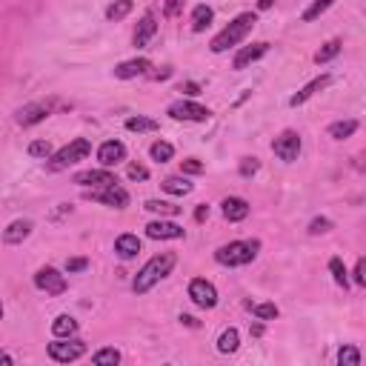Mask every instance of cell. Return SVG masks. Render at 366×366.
<instances>
[{
  "label": "cell",
  "mask_w": 366,
  "mask_h": 366,
  "mask_svg": "<svg viewBox=\"0 0 366 366\" xmlns=\"http://www.w3.org/2000/svg\"><path fill=\"white\" fill-rule=\"evenodd\" d=\"M175 263H178V255L175 252H161V255L149 258V261L140 266V272L135 275V280H132L135 295H146L152 286H158L164 278H169V272L175 269Z\"/></svg>",
  "instance_id": "6da1fadb"
},
{
  "label": "cell",
  "mask_w": 366,
  "mask_h": 366,
  "mask_svg": "<svg viewBox=\"0 0 366 366\" xmlns=\"http://www.w3.org/2000/svg\"><path fill=\"white\" fill-rule=\"evenodd\" d=\"M255 23H258L255 12H244V15H238L235 21H229V26H224L221 32H217V35L212 38L209 49H212L215 55L229 52L232 46H238V43H244V40L249 38V32L255 29Z\"/></svg>",
  "instance_id": "7a4b0ae2"
},
{
  "label": "cell",
  "mask_w": 366,
  "mask_h": 366,
  "mask_svg": "<svg viewBox=\"0 0 366 366\" xmlns=\"http://www.w3.org/2000/svg\"><path fill=\"white\" fill-rule=\"evenodd\" d=\"M261 252V241L249 238V241H229L221 249H215V261L221 266H246L258 258Z\"/></svg>",
  "instance_id": "3957f363"
},
{
  "label": "cell",
  "mask_w": 366,
  "mask_h": 366,
  "mask_svg": "<svg viewBox=\"0 0 366 366\" xmlns=\"http://www.w3.org/2000/svg\"><path fill=\"white\" fill-rule=\"evenodd\" d=\"M89 155H92V143H89L86 137H75V140H69L63 149H57L55 155L46 158V169H49V172H63V169H69V166L86 161Z\"/></svg>",
  "instance_id": "277c9868"
},
{
  "label": "cell",
  "mask_w": 366,
  "mask_h": 366,
  "mask_svg": "<svg viewBox=\"0 0 366 366\" xmlns=\"http://www.w3.org/2000/svg\"><path fill=\"white\" fill-rule=\"evenodd\" d=\"M86 355V343L78 338H55L49 343V358L55 363H75Z\"/></svg>",
  "instance_id": "5b68a950"
},
{
  "label": "cell",
  "mask_w": 366,
  "mask_h": 366,
  "mask_svg": "<svg viewBox=\"0 0 366 366\" xmlns=\"http://www.w3.org/2000/svg\"><path fill=\"white\" fill-rule=\"evenodd\" d=\"M301 149H304V140H301L298 132H292V129L280 132V135L272 140V152H275L283 164H295V161L301 158Z\"/></svg>",
  "instance_id": "8992f818"
},
{
  "label": "cell",
  "mask_w": 366,
  "mask_h": 366,
  "mask_svg": "<svg viewBox=\"0 0 366 366\" xmlns=\"http://www.w3.org/2000/svg\"><path fill=\"white\" fill-rule=\"evenodd\" d=\"M55 106H57V101H55V98H46V101H32V103H26L23 109H18L15 120H18V126H23V129L38 126V123H43V120H46V118L55 112Z\"/></svg>",
  "instance_id": "52a82bcc"
},
{
  "label": "cell",
  "mask_w": 366,
  "mask_h": 366,
  "mask_svg": "<svg viewBox=\"0 0 366 366\" xmlns=\"http://www.w3.org/2000/svg\"><path fill=\"white\" fill-rule=\"evenodd\" d=\"M84 195H86V200H95V203H103V206H112V209H126L129 206V192L120 183H109V186H101V189H86Z\"/></svg>",
  "instance_id": "ba28073f"
},
{
  "label": "cell",
  "mask_w": 366,
  "mask_h": 366,
  "mask_svg": "<svg viewBox=\"0 0 366 366\" xmlns=\"http://www.w3.org/2000/svg\"><path fill=\"white\" fill-rule=\"evenodd\" d=\"M35 286L40 292H46V295H63V292L69 289L66 283V275H60L55 266H40L35 272Z\"/></svg>",
  "instance_id": "9c48e42d"
},
{
  "label": "cell",
  "mask_w": 366,
  "mask_h": 366,
  "mask_svg": "<svg viewBox=\"0 0 366 366\" xmlns=\"http://www.w3.org/2000/svg\"><path fill=\"white\" fill-rule=\"evenodd\" d=\"M166 115H169L172 120H192V123H206V120L212 118V112H209L206 106L195 103V101H178V103H172V106L166 109Z\"/></svg>",
  "instance_id": "30bf717a"
},
{
  "label": "cell",
  "mask_w": 366,
  "mask_h": 366,
  "mask_svg": "<svg viewBox=\"0 0 366 366\" xmlns=\"http://www.w3.org/2000/svg\"><path fill=\"white\" fill-rule=\"evenodd\" d=\"M189 298H192V304L200 307V309H215V307H217V289H215L212 280L195 278V280L189 283Z\"/></svg>",
  "instance_id": "8fae6325"
},
{
  "label": "cell",
  "mask_w": 366,
  "mask_h": 366,
  "mask_svg": "<svg viewBox=\"0 0 366 366\" xmlns=\"http://www.w3.org/2000/svg\"><path fill=\"white\" fill-rule=\"evenodd\" d=\"M146 238H152V241H181L186 238V229L175 221H152V224H146Z\"/></svg>",
  "instance_id": "7c38bea8"
},
{
  "label": "cell",
  "mask_w": 366,
  "mask_h": 366,
  "mask_svg": "<svg viewBox=\"0 0 366 366\" xmlns=\"http://www.w3.org/2000/svg\"><path fill=\"white\" fill-rule=\"evenodd\" d=\"M152 69V60L149 57H132V60H123L115 66V78L118 81H132V78H140V75H149Z\"/></svg>",
  "instance_id": "4fadbf2b"
},
{
  "label": "cell",
  "mask_w": 366,
  "mask_h": 366,
  "mask_svg": "<svg viewBox=\"0 0 366 366\" xmlns=\"http://www.w3.org/2000/svg\"><path fill=\"white\" fill-rule=\"evenodd\" d=\"M123 161H126V146H123L120 140H106V143H101L98 164H101L103 169H112V166H118V164H123Z\"/></svg>",
  "instance_id": "5bb4252c"
},
{
  "label": "cell",
  "mask_w": 366,
  "mask_h": 366,
  "mask_svg": "<svg viewBox=\"0 0 366 366\" xmlns=\"http://www.w3.org/2000/svg\"><path fill=\"white\" fill-rule=\"evenodd\" d=\"M75 183L84 186V189H101V186H109V183H118V178L109 172V169H86V172H78L75 175Z\"/></svg>",
  "instance_id": "9a60e30c"
},
{
  "label": "cell",
  "mask_w": 366,
  "mask_h": 366,
  "mask_svg": "<svg viewBox=\"0 0 366 366\" xmlns=\"http://www.w3.org/2000/svg\"><path fill=\"white\" fill-rule=\"evenodd\" d=\"M329 84H332V78H329V75L312 78V81H309V84H307V86H304L301 92H295V95H292V98H289V106H292V109H298V106H304V103H307V101H312V98H315L318 92H324V89H326Z\"/></svg>",
  "instance_id": "2e32d148"
},
{
  "label": "cell",
  "mask_w": 366,
  "mask_h": 366,
  "mask_svg": "<svg viewBox=\"0 0 366 366\" xmlns=\"http://www.w3.org/2000/svg\"><path fill=\"white\" fill-rule=\"evenodd\" d=\"M266 52H269V43H266V40H261V43H252V46H244V49L235 55L232 66H235L238 72H244V69H249L252 63H258L261 57H266Z\"/></svg>",
  "instance_id": "e0dca14e"
},
{
  "label": "cell",
  "mask_w": 366,
  "mask_h": 366,
  "mask_svg": "<svg viewBox=\"0 0 366 366\" xmlns=\"http://www.w3.org/2000/svg\"><path fill=\"white\" fill-rule=\"evenodd\" d=\"M221 212H224V217H227L229 224H241V221H246V217H249V200L246 198H238V195L224 198Z\"/></svg>",
  "instance_id": "ac0fdd59"
},
{
  "label": "cell",
  "mask_w": 366,
  "mask_h": 366,
  "mask_svg": "<svg viewBox=\"0 0 366 366\" xmlns=\"http://www.w3.org/2000/svg\"><path fill=\"white\" fill-rule=\"evenodd\" d=\"M32 229H35V224L29 221V217H18V221H12L4 229V244L6 246H18V244H23L32 235Z\"/></svg>",
  "instance_id": "d6986e66"
},
{
  "label": "cell",
  "mask_w": 366,
  "mask_h": 366,
  "mask_svg": "<svg viewBox=\"0 0 366 366\" xmlns=\"http://www.w3.org/2000/svg\"><path fill=\"white\" fill-rule=\"evenodd\" d=\"M158 35V21H155V15L152 12H146L143 18H140V23H137V29H135V46L137 49H146L149 46V40Z\"/></svg>",
  "instance_id": "ffe728a7"
},
{
  "label": "cell",
  "mask_w": 366,
  "mask_h": 366,
  "mask_svg": "<svg viewBox=\"0 0 366 366\" xmlns=\"http://www.w3.org/2000/svg\"><path fill=\"white\" fill-rule=\"evenodd\" d=\"M115 252H118V258H120V261H132V258H137V252H140V238H137V235H132V232H123V235L115 241Z\"/></svg>",
  "instance_id": "44dd1931"
},
{
  "label": "cell",
  "mask_w": 366,
  "mask_h": 366,
  "mask_svg": "<svg viewBox=\"0 0 366 366\" xmlns=\"http://www.w3.org/2000/svg\"><path fill=\"white\" fill-rule=\"evenodd\" d=\"M161 189L166 192V195H175V198H183V195H189L192 189H195V183L186 178V175H172V178H166L164 183H161Z\"/></svg>",
  "instance_id": "7402d4cb"
},
{
  "label": "cell",
  "mask_w": 366,
  "mask_h": 366,
  "mask_svg": "<svg viewBox=\"0 0 366 366\" xmlns=\"http://www.w3.org/2000/svg\"><path fill=\"white\" fill-rule=\"evenodd\" d=\"M52 335L55 338H75L78 335V321L72 315H57L52 321Z\"/></svg>",
  "instance_id": "603a6c76"
},
{
  "label": "cell",
  "mask_w": 366,
  "mask_h": 366,
  "mask_svg": "<svg viewBox=\"0 0 366 366\" xmlns=\"http://www.w3.org/2000/svg\"><path fill=\"white\" fill-rule=\"evenodd\" d=\"M212 21H215V9L212 6L200 4V6L192 9V32H206L212 26Z\"/></svg>",
  "instance_id": "cb8c5ba5"
},
{
  "label": "cell",
  "mask_w": 366,
  "mask_h": 366,
  "mask_svg": "<svg viewBox=\"0 0 366 366\" xmlns=\"http://www.w3.org/2000/svg\"><path fill=\"white\" fill-rule=\"evenodd\" d=\"M238 346H241V335H238L235 326L224 329L221 338H217V352H221V355H232V352H238Z\"/></svg>",
  "instance_id": "d4e9b609"
},
{
  "label": "cell",
  "mask_w": 366,
  "mask_h": 366,
  "mask_svg": "<svg viewBox=\"0 0 366 366\" xmlns=\"http://www.w3.org/2000/svg\"><path fill=\"white\" fill-rule=\"evenodd\" d=\"M355 132H358V120H355V118L329 123V137H332V140H346V137H352Z\"/></svg>",
  "instance_id": "484cf974"
},
{
  "label": "cell",
  "mask_w": 366,
  "mask_h": 366,
  "mask_svg": "<svg viewBox=\"0 0 366 366\" xmlns=\"http://www.w3.org/2000/svg\"><path fill=\"white\" fill-rule=\"evenodd\" d=\"M246 309H249L258 321H275V318L280 315V309H278L272 301H263V304H252V301H246Z\"/></svg>",
  "instance_id": "4316f807"
},
{
  "label": "cell",
  "mask_w": 366,
  "mask_h": 366,
  "mask_svg": "<svg viewBox=\"0 0 366 366\" xmlns=\"http://www.w3.org/2000/svg\"><path fill=\"white\" fill-rule=\"evenodd\" d=\"M132 9H135L132 0H115V4L106 6V21L118 23V21H123L126 15H132Z\"/></svg>",
  "instance_id": "83f0119b"
},
{
  "label": "cell",
  "mask_w": 366,
  "mask_h": 366,
  "mask_svg": "<svg viewBox=\"0 0 366 366\" xmlns=\"http://www.w3.org/2000/svg\"><path fill=\"white\" fill-rule=\"evenodd\" d=\"M149 155H152V161H158V164H169V161L175 158V146L166 143V140H155V143L149 146Z\"/></svg>",
  "instance_id": "f1b7e54d"
},
{
  "label": "cell",
  "mask_w": 366,
  "mask_h": 366,
  "mask_svg": "<svg viewBox=\"0 0 366 366\" xmlns=\"http://www.w3.org/2000/svg\"><path fill=\"white\" fill-rule=\"evenodd\" d=\"M143 209L152 212V215H161V217H164V215H169V217L181 215V206H175V203H169V200H146Z\"/></svg>",
  "instance_id": "f546056e"
},
{
  "label": "cell",
  "mask_w": 366,
  "mask_h": 366,
  "mask_svg": "<svg viewBox=\"0 0 366 366\" xmlns=\"http://www.w3.org/2000/svg\"><path fill=\"white\" fill-rule=\"evenodd\" d=\"M341 49H343V43L335 38V40H329V43H324L318 52H315V63L321 66V63H329V60H335L338 55H341Z\"/></svg>",
  "instance_id": "4dcf8cb0"
},
{
  "label": "cell",
  "mask_w": 366,
  "mask_h": 366,
  "mask_svg": "<svg viewBox=\"0 0 366 366\" xmlns=\"http://www.w3.org/2000/svg\"><path fill=\"white\" fill-rule=\"evenodd\" d=\"M92 363H95V366H115V363H120V352H118L115 346L98 349V352L92 355Z\"/></svg>",
  "instance_id": "1f68e13d"
},
{
  "label": "cell",
  "mask_w": 366,
  "mask_h": 366,
  "mask_svg": "<svg viewBox=\"0 0 366 366\" xmlns=\"http://www.w3.org/2000/svg\"><path fill=\"white\" fill-rule=\"evenodd\" d=\"M126 129H129V132H158V120L143 118V115H135V118L126 120Z\"/></svg>",
  "instance_id": "d6a6232c"
},
{
  "label": "cell",
  "mask_w": 366,
  "mask_h": 366,
  "mask_svg": "<svg viewBox=\"0 0 366 366\" xmlns=\"http://www.w3.org/2000/svg\"><path fill=\"white\" fill-rule=\"evenodd\" d=\"M338 366H360V349L358 346H341L338 349Z\"/></svg>",
  "instance_id": "836d02e7"
},
{
  "label": "cell",
  "mask_w": 366,
  "mask_h": 366,
  "mask_svg": "<svg viewBox=\"0 0 366 366\" xmlns=\"http://www.w3.org/2000/svg\"><path fill=\"white\" fill-rule=\"evenodd\" d=\"M332 4H335V0H315V4H312V6H309L304 15H301V21H304V23H312V21H318V18H321L326 9H332Z\"/></svg>",
  "instance_id": "e575fe53"
},
{
  "label": "cell",
  "mask_w": 366,
  "mask_h": 366,
  "mask_svg": "<svg viewBox=\"0 0 366 366\" xmlns=\"http://www.w3.org/2000/svg\"><path fill=\"white\" fill-rule=\"evenodd\" d=\"M329 272H332V280L338 283V286H349V272H346V266H343V261L341 258H332L329 261Z\"/></svg>",
  "instance_id": "d590c367"
},
{
  "label": "cell",
  "mask_w": 366,
  "mask_h": 366,
  "mask_svg": "<svg viewBox=\"0 0 366 366\" xmlns=\"http://www.w3.org/2000/svg\"><path fill=\"white\" fill-rule=\"evenodd\" d=\"M29 155L46 161V158L52 155V143H49V140H32V143H29Z\"/></svg>",
  "instance_id": "8d00e7d4"
},
{
  "label": "cell",
  "mask_w": 366,
  "mask_h": 366,
  "mask_svg": "<svg viewBox=\"0 0 366 366\" xmlns=\"http://www.w3.org/2000/svg\"><path fill=\"white\" fill-rule=\"evenodd\" d=\"M332 229H335V224L329 221V217H315V221L309 224V235H326Z\"/></svg>",
  "instance_id": "74e56055"
},
{
  "label": "cell",
  "mask_w": 366,
  "mask_h": 366,
  "mask_svg": "<svg viewBox=\"0 0 366 366\" xmlns=\"http://www.w3.org/2000/svg\"><path fill=\"white\" fill-rule=\"evenodd\" d=\"M258 169H261V161H258V158H244V161H241V166H238L241 178H252Z\"/></svg>",
  "instance_id": "f35d334b"
},
{
  "label": "cell",
  "mask_w": 366,
  "mask_h": 366,
  "mask_svg": "<svg viewBox=\"0 0 366 366\" xmlns=\"http://www.w3.org/2000/svg\"><path fill=\"white\" fill-rule=\"evenodd\" d=\"M200 172H203V164L198 158H186L181 164V175H200Z\"/></svg>",
  "instance_id": "ab89813d"
},
{
  "label": "cell",
  "mask_w": 366,
  "mask_h": 366,
  "mask_svg": "<svg viewBox=\"0 0 366 366\" xmlns=\"http://www.w3.org/2000/svg\"><path fill=\"white\" fill-rule=\"evenodd\" d=\"M352 280H355V286H366V258H358L355 272H352Z\"/></svg>",
  "instance_id": "60d3db41"
},
{
  "label": "cell",
  "mask_w": 366,
  "mask_h": 366,
  "mask_svg": "<svg viewBox=\"0 0 366 366\" xmlns=\"http://www.w3.org/2000/svg\"><path fill=\"white\" fill-rule=\"evenodd\" d=\"M126 175H129V181H146V178H149V169H146L143 164H132Z\"/></svg>",
  "instance_id": "b9f144b4"
},
{
  "label": "cell",
  "mask_w": 366,
  "mask_h": 366,
  "mask_svg": "<svg viewBox=\"0 0 366 366\" xmlns=\"http://www.w3.org/2000/svg\"><path fill=\"white\" fill-rule=\"evenodd\" d=\"M86 266H89V261H86V258H69V261H66V272H69V275L84 272Z\"/></svg>",
  "instance_id": "7bdbcfd3"
},
{
  "label": "cell",
  "mask_w": 366,
  "mask_h": 366,
  "mask_svg": "<svg viewBox=\"0 0 366 366\" xmlns=\"http://www.w3.org/2000/svg\"><path fill=\"white\" fill-rule=\"evenodd\" d=\"M181 92L189 95V98H195V95H200V86L195 81H186V84H181Z\"/></svg>",
  "instance_id": "ee69618b"
},
{
  "label": "cell",
  "mask_w": 366,
  "mask_h": 366,
  "mask_svg": "<svg viewBox=\"0 0 366 366\" xmlns=\"http://www.w3.org/2000/svg\"><path fill=\"white\" fill-rule=\"evenodd\" d=\"M181 6H183V0H169L166 4V18H175L181 12Z\"/></svg>",
  "instance_id": "f6af8a7d"
},
{
  "label": "cell",
  "mask_w": 366,
  "mask_h": 366,
  "mask_svg": "<svg viewBox=\"0 0 366 366\" xmlns=\"http://www.w3.org/2000/svg\"><path fill=\"white\" fill-rule=\"evenodd\" d=\"M206 217H209V206H206V203H200V206L195 209V221H198V224H203Z\"/></svg>",
  "instance_id": "bcb514c9"
},
{
  "label": "cell",
  "mask_w": 366,
  "mask_h": 366,
  "mask_svg": "<svg viewBox=\"0 0 366 366\" xmlns=\"http://www.w3.org/2000/svg\"><path fill=\"white\" fill-rule=\"evenodd\" d=\"M149 75H152V81H166V78H172V69L166 66L164 72H149Z\"/></svg>",
  "instance_id": "7dc6e473"
},
{
  "label": "cell",
  "mask_w": 366,
  "mask_h": 366,
  "mask_svg": "<svg viewBox=\"0 0 366 366\" xmlns=\"http://www.w3.org/2000/svg\"><path fill=\"white\" fill-rule=\"evenodd\" d=\"M0 363H6V366H12V363H15V358H12L9 352H4V349H0Z\"/></svg>",
  "instance_id": "c3c4849f"
},
{
  "label": "cell",
  "mask_w": 366,
  "mask_h": 366,
  "mask_svg": "<svg viewBox=\"0 0 366 366\" xmlns=\"http://www.w3.org/2000/svg\"><path fill=\"white\" fill-rule=\"evenodd\" d=\"M181 324H186V326H192V329H198V321H195L192 315H181Z\"/></svg>",
  "instance_id": "681fc988"
},
{
  "label": "cell",
  "mask_w": 366,
  "mask_h": 366,
  "mask_svg": "<svg viewBox=\"0 0 366 366\" xmlns=\"http://www.w3.org/2000/svg\"><path fill=\"white\" fill-rule=\"evenodd\" d=\"M272 4H275V0H258V9L266 12V9H272Z\"/></svg>",
  "instance_id": "f907efd6"
},
{
  "label": "cell",
  "mask_w": 366,
  "mask_h": 366,
  "mask_svg": "<svg viewBox=\"0 0 366 366\" xmlns=\"http://www.w3.org/2000/svg\"><path fill=\"white\" fill-rule=\"evenodd\" d=\"M252 335H255V338H261V335H263V326H261V324H258V326H252Z\"/></svg>",
  "instance_id": "816d5d0a"
},
{
  "label": "cell",
  "mask_w": 366,
  "mask_h": 366,
  "mask_svg": "<svg viewBox=\"0 0 366 366\" xmlns=\"http://www.w3.org/2000/svg\"><path fill=\"white\" fill-rule=\"evenodd\" d=\"M0 321H4V304H0Z\"/></svg>",
  "instance_id": "f5cc1de1"
}]
</instances>
